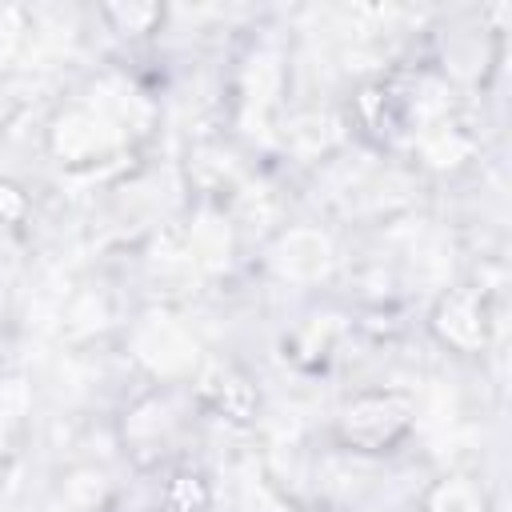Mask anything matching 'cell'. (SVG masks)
I'll return each instance as SVG.
<instances>
[{
  "mask_svg": "<svg viewBox=\"0 0 512 512\" xmlns=\"http://www.w3.org/2000/svg\"><path fill=\"white\" fill-rule=\"evenodd\" d=\"M416 424V400L400 388H364L356 392L332 424V436L348 452H392L400 440H408Z\"/></svg>",
  "mask_w": 512,
  "mask_h": 512,
  "instance_id": "cell-1",
  "label": "cell"
},
{
  "mask_svg": "<svg viewBox=\"0 0 512 512\" xmlns=\"http://www.w3.org/2000/svg\"><path fill=\"white\" fill-rule=\"evenodd\" d=\"M428 324H432V336L444 348H452L460 356H472V352H480L492 340V308H488V296L476 284H456V288H448L436 300Z\"/></svg>",
  "mask_w": 512,
  "mask_h": 512,
  "instance_id": "cell-2",
  "label": "cell"
},
{
  "mask_svg": "<svg viewBox=\"0 0 512 512\" xmlns=\"http://www.w3.org/2000/svg\"><path fill=\"white\" fill-rule=\"evenodd\" d=\"M196 404L220 420L248 424L260 408V392L244 368H236L228 360H212L196 380Z\"/></svg>",
  "mask_w": 512,
  "mask_h": 512,
  "instance_id": "cell-3",
  "label": "cell"
},
{
  "mask_svg": "<svg viewBox=\"0 0 512 512\" xmlns=\"http://www.w3.org/2000/svg\"><path fill=\"white\" fill-rule=\"evenodd\" d=\"M212 508V484L200 468L180 464L160 484V512H208Z\"/></svg>",
  "mask_w": 512,
  "mask_h": 512,
  "instance_id": "cell-4",
  "label": "cell"
},
{
  "mask_svg": "<svg viewBox=\"0 0 512 512\" xmlns=\"http://www.w3.org/2000/svg\"><path fill=\"white\" fill-rule=\"evenodd\" d=\"M104 20H112L116 24V32H132V36H144V32H152L160 20H164V8H156V4H128V8H104Z\"/></svg>",
  "mask_w": 512,
  "mask_h": 512,
  "instance_id": "cell-5",
  "label": "cell"
},
{
  "mask_svg": "<svg viewBox=\"0 0 512 512\" xmlns=\"http://www.w3.org/2000/svg\"><path fill=\"white\" fill-rule=\"evenodd\" d=\"M24 212H28V196L12 180H0V220L4 224H20Z\"/></svg>",
  "mask_w": 512,
  "mask_h": 512,
  "instance_id": "cell-6",
  "label": "cell"
}]
</instances>
